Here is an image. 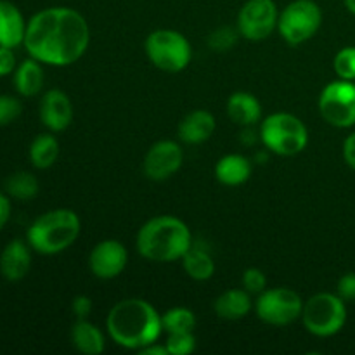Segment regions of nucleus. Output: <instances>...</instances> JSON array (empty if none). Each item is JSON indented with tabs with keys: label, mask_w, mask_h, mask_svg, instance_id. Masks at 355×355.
I'll use <instances>...</instances> for the list:
<instances>
[{
	"label": "nucleus",
	"mask_w": 355,
	"mask_h": 355,
	"mask_svg": "<svg viewBox=\"0 0 355 355\" xmlns=\"http://www.w3.org/2000/svg\"><path fill=\"white\" fill-rule=\"evenodd\" d=\"M90 44L85 17L71 7H49L26 24L24 49L42 64L69 66L78 61Z\"/></svg>",
	"instance_id": "nucleus-1"
},
{
	"label": "nucleus",
	"mask_w": 355,
	"mask_h": 355,
	"mask_svg": "<svg viewBox=\"0 0 355 355\" xmlns=\"http://www.w3.org/2000/svg\"><path fill=\"white\" fill-rule=\"evenodd\" d=\"M106 329L118 347L139 352L163 335L162 314L144 298H125L110 311Z\"/></svg>",
	"instance_id": "nucleus-2"
},
{
	"label": "nucleus",
	"mask_w": 355,
	"mask_h": 355,
	"mask_svg": "<svg viewBox=\"0 0 355 355\" xmlns=\"http://www.w3.org/2000/svg\"><path fill=\"white\" fill-rule=\"evenodd\" d=\"M139 253L149 262L172 263L182 260L193 246V234L184 220L173 215L153 217L139 229L135 238Z\"/></svg>",
	"instance_id": "nucleus-3"
},
{
	"label": "nucleus",
	"mask_w": 355,
	"mask_h": 355,
	"mask_svg": "<svg viewBox=\"0 0 355 355\" xmlns=\"http://www.w3.org/2000/svg\"><path fill=\"white\" fill-rule=\"evenodd\" d=\"M82 231L80 217L68 208L45 211L30 225L26 241L40 255H55L68 250Z\"/></svg>",
	"instance_id": "nucleus-4"
},
{
	"label": "nucleus",
	"mask_w": 355,
	"mask_h": 355,
	"mask_svg": "<svg viewBox=\"0 0 355 355\" xmlns=\"http://www.w3.org/2000/svg\"><path fill=\"white\" fill-rule=\"evenodd\" d=\"M260 141L270 153L295 156L309 144V130L304 121L291 113H272L260 123Z\"/></svg>",
	"instance_id": "nucleus-5"
},
{
	"label": "nucleus",
	"mask_w": 355,
	"mask_h": 355,
	"mask_svg": "<svg viewBox=\"0 0 355 355\" xmlns=\"http://www.w3.org/2000/svg\"><path fill=\"white\" fill-rule=\"evenodd\" d=\"M144 51L151 64L166 73L184 71L193 59L191 42L175 30H155L149 33Z\"/></svg>",
	"instance_id": "nucleus-6"
},
{
	"label": "nucleus",
	"mask_w": 355,
	"mask_h": 355,
	"mask_svg": "<svg viewBox=\"0 0 355 355\" xmlns=\"http://www.w3.org/2000/svg\"><path fill=\"white\" fill-rule=\"evenodd\" d=\"M302 321L311 335L328 338L343 329L347 322L345 302L335 293L312 295L304 304Z\"/></svg>",
	"instance_id": "nucleus-7"
},
{
	"label": "nucleus",
	"mask_w": 355,
	"mask_h": 355,
	"mask_svg": "<svg viewBox=\"0 0 355 355\" xmlns=\"http://www.w3.org/2000/svg\"><path fill=\"white\" fill-rule=\"evenodd\" d=\"M322 23L321 7L314 0H293L279 12L277 31L290 45L311 40Z\"/></svg>",
	"instance_id": "nucleus-8"
},
{
	"label": "nucleus",
	"mask_w": 355,
	"mask_h": 355,
	"mask_svg": "<svg viewBox=\"0 0 355 355\" xmlns=\"http://www.w3.org/2000/svg\"><path fill=\"white\" fill-rule=\"evenodd\" d=\"M302 311H304V300L291 288L277 286L270 290L266 288L255 300L257 318L266 324L277 326V328H283L300 319Z\"/></svg>",
	"instance_id": "nucleus-9"
},
{
	"label": "nucleus",
	"mask_w": 355,
	"mask_h": 355,
	"mask_svg": "<svg viewBox=\"0 0 355 355\" xmlns=\"http://www.w3.org/2000/svg\"><path fill=\"white\" fill-rule=\"evenodd\" d=\"M318 107L324 121L333 127H352L355 125V83L342 78L328 83L319 96Z\"/></svg>",
	"instance_id": "nucleus-10"
},
{
	"label": "nucleus",
	"mask_w": 355,
	"mask_h": 355,
	"mask_svg": "<svg viewBox=\"0 0 355 355\" xmlns=\"http://www.w3.org/2000/svg\"><path fill=\"white\" fill-rule=\"evenodd\" d=\"M279 10L274 0H248L238 16V31L243 38L262 42L277 30Z\"/></svg>",
	"instance_id": "nucleus-11"
},
{
	"label": "nucleus",
	"mask_w": 355,
	"mask_h": 355,
	"mask_svg": "<svg viewBox=\"0 0 355 355\" xmlns=\"http://www.w3.org/2000/svg\"><path fill=\"white\" fill-rule=\"evenodd\" d=\"M182 162L184 151L179 142L163 139V141L155 142L148 149L144 162H142V170H144V175L149 180L163 182V180L170 179V177L179 172Z\"/></svg>",
	"instance_id": "nucleus-12"
},
{
	"label": "nucleus",
	"mask_w": 355,
	"mask_h": 355,
	"mask_svg": "<svg viewBox=\"0 0 355 355\" xmlns=\"http://www.w3.org/2000/svg\"><path fill=\"white\" fill-rule=\"evenodd\" d=\"M128 252L116 239H104L97 243L89 255V269L99 279H114L125 270Z\"/></svg>",
	"instance_id": "nucleus-13"
},
{
	"label": "nucleus",
	"mask_w": 355,
	"mask_h": 355,
	"mask_svg": "<svg viewBox=\"0 0 355 355\" xmlns=\"http://www.w3.org/2000/svg\"><path fill=\"white\" fill-rule=\"evenodd\" d=\"M40 120L51 132H62L73 121V104L61 89H51L40 99Z\"/></svg>",
	"instance_id": "nucleus-14"
},
{
	"label": "nucleus",
	"mask_w": 355,
	"mask_h": 355,
	"mask_svg": "<svg viewBox=\"0 0 355 355\" xmlns=\"http://www.w3.org/2000/svg\"><path fill=\"white\" fill-rule=\"evenodd\" d=\"M31 267V246L23 239H12L0 253V274L7 281H21Z\"/></svg>",
	"instance_id": "nucleus-15"
},
{
	"label": "nucleus",
	"mask_w": 355,
	"mask_h": 355,
	"mask_svg": "<svg viewBox=\"0 0 355 355\" xmlns=\"http://www.w3.org/2000/svg\"><path fill=\"white\" fill-rule=\"evenodd\" d=\"M217 128V120L207 110H194L179 125V139L184 144L198 146L207 142Z\"/></svg>",
	"instance_id": "nucleus-16"
},
{
	"label": "nucleus",
	"mask_w": 355,
	"mask_h": 355,
	"mask_svg": "<svg viewBox=\"0 0 355 355\" xmlns=\"http://www.w3.org/2000/svg\"><path fill=\"white\" fill-rule=\"evenodd\" d=\"M26 24L17 6L9 0H0V45L16 49L23 44Z\"/></svg>",
	"instance_id": "nucleus-17"
},
{
	"label": "nucleus",
	"mask_w": 355,
	"mask_h": 355,
	"mask_svg": "<svg viewBox=\"0 0 355 355\" xmlns=\"http://www.w3.org/2000/svg\"><path fill=\"white\" fill-rule=\"evenodd\" d=\"M253 304L245 288H231L215 298V314L225 321H239L252 311Z\"/></svg>",
	"instance_id": "nucleus-18"
},
{
	"label": "nucleus",
	"mask_w": 355,
	"mask_h": 355,
	"mask_svg": "<svg viewBox=\"0 0 355 355\" xmlns=\"http://www.w3.org/2000/svg\"><path fill=\"white\" fill-rule=\"evenodd\" d=\"M250 175H252V162L238 153L222 156L215 165V179L224 186H241L250 179Z\"/></svg>",
	"instance_id": "nucleus-19"
},
{
	"label": "nucleus",
	"mask_w": 355,
	"mask_h": 355,
	"mask_svg": "<svg viewBox=\"0 0 355 355\" xmlns=\"http://www.w3.org/2000/svg\"><path fill=\"white\" fill-rule=\"evenodd\" d=\"M227 114L234 123L252 127L262 118V104L253 94L239 90L227 99Z\"/></svg>",
	"instance_id": "nucleus-20"
},
{
	"label": "nucleus",
	"mask_w": 355,
	"mask_h": 355,
	"mask_svg": "<svg viewBox=\"0 0 355 355\" xmlns=\"http://www.w3.org/2000/svg\"><path fill=\"white\" fill-rule=\"evenodd\" d=\"M71 343L80 354L85 355H101L106 349L103 331L89 319H76L71 328Z\"/></svg>",
	"instance_id": "nucleus-21"
},
{
	"label": "nucleus",
	"mask_w": 355,
	"mask_h": 355,
	"mask_svg": "<svg viewBox=\"0 0 355 355\" xmlns=\"http://www.w3.org/2000/svg\"><path fill=\"white\" fill-rule=\"evenodd\" d=\"M14 87L23 97H33L44 87V69L42 62L30 58L21 62L14 71Z\"/></svg>",
	"instance_id": "nucleus-22"
},
{
	"label": "nucleus",
	"mask_w": 355,
	"mask_h": 355,
	"mask_svg": "<svg viewBox=\"0 0 355 355\" xmlns=\"http://www.w3.org/2000/svg\"><path fill=\"white\" fill-rule=\"evenodd\" d=\"M182 267L194 281H208L215 274V260L210 253L194 245L182 257Z\"/></svg>",
	"instance_id": "nucleus-23"
},
{
	"label": "nucleus",
	"mask_w": 355,
	"mask_h": 355,
	"mask_svg": "<svg viewBox=\"0 0 355 355\" xmlns=\"http://www.w3.org/2000/svg\"><path fill=\"white\" fill-rule=\"evenodd\" d=\"M59 156V142L52 134H40L30 146V162L35 168H51Z\"/></svg>",
	"instance_id": "nucleus-24"
},
{
	"label": "nucleus",
	"mask_w": 355,
	"mask_h": 355,
	"mask_svg": "<svg viewBox=\"0 0 355 355\" xmlns=\"http://www.w3.org/2000/svg\"><path fill=\"white\" fill-rule=\"evenodd\" d=\"M38 189H40V184H38L37 177L30 172H24V170L12 173L6 180V193L14 200H33L38 194Z\"/></svg>",
	"instance_id": "nucleus-25"
},
{
	"label": "nucleus",
	"mask_w": 355,
	"mask_h": 355,
	"mask_svg": "<svg viewBox=\"0 0 355 355\" xmlns=\"http://www.w3.org/2000/svg\"><path fill=\"white\" fill-rule=\"evenodd\" d=\"M163 333H193L196 328V315L187 307H172L162 314Z\"/></svg>",
	"instance_id": "nucleus-26"
},
{
	"label": "nucleus",
	"mask_w": 355,
	"mask_h": 355,
	"mask_svg": "<svg viewBox=\"0 0 355 355\" xmlns=\"http://www.w3.org/2000/svg\"><path fill=\"white\" fill-rule=\"evenodd\" d=\"M165 345L168 355H189L196 350V338L193 333H170Z\"/></svg>",
	"instance_id": "nucleus-27"
},
{
	"label": "nucleus",
	"mask_w": 355,
	"mask_h": 355,
	"mask_svg": "<svg viewBox=\"0 0 355 355\" xmlns=\"http://www.w3.org/2000/svg\"><path fill=\"white\" fill-rule=\"evenodd\" d=\"M333 68L338 78L342 80H355V47H343L338 51L333 61Z\"/></svg>",
	"instance_id": "nucleus-28"
},
{
	"label": "nucleus",
	"mask_w": 355,
	"mask_h": 355,
	"mask_svg": "<svg viewBox=\"0 0 355 355\" xmlns=\"http://www.w3.org/2000/svg\"><path fill=\"white\" fill-rule=\"evenodd\" d=\"M238 37H241L238 30H232V28L229 26H222L217 28V30L210 35L208 45H210L215 52H227L231 51L232 45L236 44Z\"/></svg>",
	"instance_id": "nucleus-29"
},
{
	"label": "nucleus",
	"mask_w": 355,
	"mask_h": 355,
	"mask_svg": "<svg viewBox=\"0 0 355 355\" xmlns=\"http://www.w3.org/2000/svg\"><path fill=\"white\" fill-rule=\"evenodd\" d=\"M241 284L250 295H259L267 288V277L266 274L260 269H257V267H248V269L243 272Z\"/></svg>",
	"instance_id": "nucleus-30"
},
{
	"label": "nucleus",
	"mask_w": 355,
	"mask_h": 355,
	"mask_svg": "<svg viewBox=\"0 0 355 355\" xmlns=\"http://www.w3.org/2000/svg\"><path fill=\"white\" fill-rule=\"evenodd\" d=\"M23 106L12 96H0V127L12 123L19 118Z\"/></svg>",
	"instance_id": "nucleus-31"
},
{
	"label": "nucleus",
	"mask_w": 355,
	"mask_h": 355,
	"mask_svg": "<svg viewBox=\"0 0 355 355\" xmlns=\"http://www.w3.org/2000/svg\"><path fill=\"white\" fill-rule=\"evenodd\" d=\"M338 297L342 298L343 302H354L355 300V272H349L345 276L340 277L338 281Z\"/></svg>",
	"instance_id": "nucleus-32"
},
{
	"label": "nucleus",
	"mask_w": 355,
	"mask_h": 355,
	"mask_svg": "<svg viewBox=\"0 0 355 355\" xmlns=\"http://www.w3.org/2000/svg\"><path fill=\"white\" fill-rule=\"evenodd\" d=\"M94 309L92 298L87 297V295H76L71 302V311L75 314L76 319H87L90 315Z\"/></svg>",
	"instance_id": "nucleus-33"
},
{
	"label": "nucleus",
	"mask_w": 355,
	"mask_h": 355,
	"mask_svg": "<svg viewBox=\"0 0 355 355\" xmlns=\"http://www.w3.org/2000/svg\"><path fill=\"white\" fill-rule=\"evenodd\" d=\"M16 55L12 49L0 45V76H7L12 71H16Z\"/></svg>",
	"instance_id": "nucleus-34"
},
{
	"label": "nucleus",
	"mask_w": 355,
	"mask_h": 355,
	"mask_svg": "<svg viewBox=\"0 0 355 355\" xmlns=\"http://www.w3.org/2000/svg\"><path fill=\"white\" fill-rule=\"evenodd\" d=\"M343 158H345L347 165L355 170V132L343 142Z\"/></svg>",
	"instance_id": "nucleus-35"
},
{
	"label": "nucleus",
	"mask_w": 355,
	"mask_h": 355,
	"mask_svg": "<svg viewBox=\"0 0 355 355\" xmlns=\"http://www.w3.org/2000/svg\"><path fill=\"white\" fill-rule=\"evenodd\" d=\"M10 218V201L3 193H0V231L6 227Z\"/></svg>",
	"instance_id": "nucleus-36"
},
{
	"label": "nucleus",
	"mask_w": 355,
	"mask_h": 355,
	"mask_svg": "<svg viewBox=\"0 0 355 355\" xmlns=\"http://www.w3.org/2000/svg\"><path fill=\"white\" fill-rule=\"evenodd\" d=\"M139 352L144 355H168V350H166L165 343H159V342L151 343V345L144 347V349H141Z\"/></svg>",
	"instance_id": "nucleus-37"
},
{
	"label": "nucleus",
	"mask_w": 355,
	"mask_h": 355,
	"mask_svg": "<svg viewBox=\"0 0 355 355\" xmlns=\"http://www.w3.org/2000/svg\"><path fill=\"white\" fill-rule=\"evenodd\" d=\"M345 7L350 10V12L355 14V0H345Z\"/></svg>",
	"instance_id": "nucleus-38"
}]
</instances>
